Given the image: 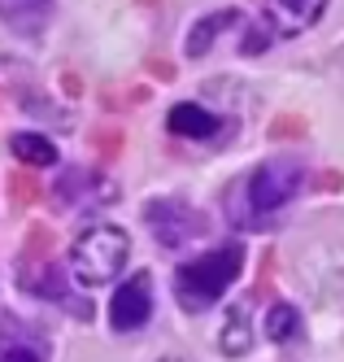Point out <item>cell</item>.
<instances>
[{"label": "cell", "mask_w": 344, "mask_h": 362, "mask_svg": "<svg viewBox=\"0 0 344 362\" xmlns=\"http://www.w3.org/2000/svg\"><path fill=\"white\" fill-rule=\"evenodd\" d=\"M88 188H105L100 179H92L88 170H66L61 179H57V197H61V205L66 210H78V205H88Z\"/></svg>", "instance_id": "obj_12"}, {"label": "cell", "mask_w": 344, "mask_h": 362, "mask_svg": "<svg viewBox=\"0 0 344 362\" xmlns=\"http://www.w3.org/2000/svg\"><path fill=\"white\" fill-rule=\"evenodd\" d=\"M244 271V249L240 245H223L214 253H201L196 262L174 271V293L183 301V310H205L214 305Z\"/></svg>", "instance_id": "obj_2"}, {"label": "cell", "mask_w": 344, "mask_h": 362, "mask_svg": "<svg viewBox=\"0 0 344 362\" xmlns=\"http://www.w3.org/2000/svg\"><path fill=\"white\" fill-rule=\"evenodd\" d=\"M148 315H153V279L148 275H131L109 301V323L118 332H136V327L148 323Z\"/></svg>", "instance_id": "obj_5"}, {"label": "cell", "mask_w": 344, "mask_h": 362, "mask_svg": "<svg viewBox=\"0 0 344 362\" xmlns=\"http://www.w3.org/2000/svg\"><path fill=\"white\" fill-rule=\"evenodd\" d=\"M297 327H301V319H297L292 305H275V310H271V319H266V336H271V341H279V345L292 341Z\"/></svg>", "instance_id": "obj_13"}, {"label": "cell", "mask_w": 344, "mask_h": 362, "mask_svg": "<svg viewBox=\"0 0 344 362\" xmlns=\"http://www.w3.org/2000/svg\"><path fill=\"white\" fill-rule=\"evenodd\" d=\"M231 22H235V9H218V13L201 18L196 27H192V35H188V57H205L209 44H214V40L231 27Z\"/></svg>", "instance_id": "obj_10"}, {"label": "cell", "mask_w": 344, "mask_h": 362, "mask_svg": "<svg viewBox=\"0 0 344 362\" xmlns=\"http://www.w3.org/2000/svg\"><path fill=\"white\" fill-rule=\"evenodd\" d=\"M166 362H179V358H166Z\"/></svg>", "instance_id": "obj_14"}, {"label": "cell", "mask_w": 344, "mask_h": 362, "mask_svg": "<svg viewBox=\"0 0 344 362\" xmlns=\"http://www.w3.org/2000/svg\"><path fill=\"white\" fill-rule=\"evenodd\" d=\"M0 362H44V345L22 323L9 319L5 332H0Z\"/></svg>", "instance_id": "obj_8"}, {"label": "cell", "mask_w": 344, "mask_h": 362, "mask_svg": "<svg viewBox=\"0 0 344 362\" xmlns=\"http://www.w3.org/2000/svg\"><path fill=\"white\" fill-rule=\"evenodd\" d=\"M9 148H13V158H18L22 166H52V162H57V148H52V140L31 136V132L13 136V140H9Z\"/></svg>", "instance_id": "obj_11"}, {"label": "cell", "mask_w": 344, "mask_h": 362, "mask_svg": "<svg viewBox=\"0 0 344 362\" xmlns=\"http://www.w3.org/2000/svg\"><path fill=\"white\" fill-rule=\"evenodd\" d=\"M166 122H170V132H174V136H192V140H205V136H214V132H218V118L209 114V110H201V105H192V100L174 105Z\"/></svg>", "instance_id": "obj_9"}, {"label": "cell", "mask_w": 344, "mask_h": 362, "mask_svg": "<svg viewBox=\"0 0 344 362\" xmlns=\"http://www.w3.org/2000/svg\"><path fill=\"white\" fill-rule=\"evenodd\" d=\"M126 253H131V240L122 227H88L70 249V271L88 288H100V284H109L122 271Z\"/></svg>", "instance_id": "obj_3"}, {"label": "cell", "mask_w": 344, "mask_h": 362, "mask_svg": "<svg viewBox=\"0 0 344 362\" xmlns=\"http://www.w3.org/2000/svg\"><path fill=\"white\" fill-rule=\"evenodd\" d=\"M301 188V162L292 158H271L261 162L257 170H249L240 179V192L244 197H231V218L235 223H253V218H271L275 210H283L287 201L297 197Z\"/></svg>", "instance_id": "obj_1"}, {"label": "cell", "mask_w": 344, "mask_h": 362, "mask_svg": "<svg viewBox=\"0 0 344 362\" xmlns=\"http://www.w3.org/2000/svg\"><path fill=\"white\" fill-rule=\"evenodd\" d=\"M253 345V319H249V301H235L227 310V319H223V336H218V349L227 358H244Z\"/></svg>", "instance_id": "obj_7"}, {"label": "cell", "mask_w": 344, "mask_h": 362, "mask_svg": "<svg viewBox=\"0 0 344 362\" xmlns=\"http://www.w3.org/2000/svg\"><path fill=\"white\" fill-rule=\"evenodd\" d=\"M144 218H148V227L157 231V240L162 245H183V240H192V236H201V227H205V218L192 210V205H183V201H148L144 205Z\"/></svg>", "instance_id": "obj_4"}, {"label": "cell", "mask_w": 344, "mask_h": 362, "mask_svg": "<svg viewBox=\"0 0 344 362\" xmlns=\"http://www.w3.org/2000/svg\"><path fill=\"white\" fill-rule=\"evenodd\" d=\"M323 9H327V0H271L266 22L275 35H301L305 27H314L323 18Z\"/></svg>", "instance_id": "obj_6"}]
</instances>
